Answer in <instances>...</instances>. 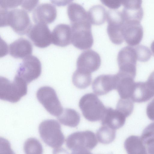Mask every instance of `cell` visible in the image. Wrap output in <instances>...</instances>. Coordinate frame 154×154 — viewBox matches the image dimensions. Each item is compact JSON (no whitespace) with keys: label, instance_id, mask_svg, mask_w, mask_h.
I'll return each mask as SVG.
<instances>
[{"label":"cell","instance_id":"12","mask_svg":"<svg viewBox=\"0 0 154 154\" xmlns=\"http://www.w3.org/2000/svg\"><path fill=\"white\" fill-rule=\"evenodd\" d=\"M101 63L99 54L90 49L84 51L79 55L77 60L76 66L77 69L91 73L99 69Z\"/></svg>","mask_w":154,"mask_h":154},{"label":"cell","instance_id":"17","mask_svg":"<svg viewBox=\"0 0 154 154\" xmlns=\"http://www.w3.org/2000/svg\"><path fill=\"white\" fill-rule=\"evenodd\" d=\"M8 49L10 55L12 57L24 59L31 55L32 47L29 41L24 38H20L11 43Z\"/></svg>","mask_w":154,"mask_h":154},{"label":"cell","instance_id":"23","mask_svg":"<svg viewBox=\"0 0 154 154\" xmlns=\"http://www.w3.org/2000/svg\"><path fill=\"white\" fill-rule=\"evenodd\" d=\"M72 81L76 88L80 89L86 88L91 82V73L77 69L73 74Z\"/></svg>","mask_w":154,"mask_h":154},{"label":"cell","instance_id":"15","mask_svg":"<svg viewBox=\"0 0 154 154\" xmlns=\"http://www.w3.org/2000/svg\"><path fill=\"white\" fill-rule=\"evenodd\" d=\"M116 79L115 75L103 74L97 77L92 83L94 93L98 95L106 94L116 89Z\"/></svg>","mask_w":154,"mask_h":154},{"label":"cell","instance_id":"3","mask_svg":"<svg viewBox=\"0 0 154 154\" xmlns=\"http://www.w3.org/2000/svg\"><path fill=\"white\" fill-rule=\"evenodd\" d=\"M68 148L73 154H90L98 143L95 134L90 131H78L69 135L66 140Z\"/></svg>","mask_w":154,"mask_h":154},{"label":"cell","instance_id":"8","mask_svg":"<svg viewBox=\"0 0 154 154\" xmlns=\"http://www.w3.org/2000/svg\"><path fill=\"white\" fill-rule=\"evenodd\" d=\"M137 60L135 48L129 46L123 48L119 51L117 56L119 71L134 78L136 73Z\"/></svg>","mask_w":154,"mask_h":154},{"label":"cell","instance_id":"4","mask_svg":"<svg viewBox=\"0 0 154 154\" xmlns=\"http://www.w3.org/2000/svg\"><path fill=\"white\" fill-rule=\"evenodd\" d=\"M27 83L17 75L12 82L4 77L0 78V98L11 103L18 102L27 93Z\"/></svg>","mask_w":154,"mask_h":154},{"label":"cell","instance_id":"2","mask_svg":"<svg viewBox=\"0 0 154 154\" xmlns=\"http://www.w3.org/2000/svg\"><path fill=\"white\" fill-rule=\"evenodd\" d=\"M40 137L44 143L53 149V153L61 151L65 137L58 122L48 119L42 122L38 127Z\"/></svg>","mask_w":154,"mask_h":154},{"label":"cell","instance_id":"21","mask_svg":"<svg viewBox=\"0 0 154 154\" xmlns=\"http://www.w3.org/2000/svg\"><path fill=\"white\" fill-rule=\"evenodd\" d=\"M87 13L89 20L93 25H102L107 20V12L104 7L100 5L93 6Z\"/></svg>","mask_w":154,"mask_h":154},{"label":"cell","instance_id":"7","mask_svg":"<svg viewBox=\"0 0 154 154\" xmlns=\"http://www.w3.org/2000/svg\"><path fill=\"white\" fill-rule=\"evenodd\" d=\"M39 102L45 109L51 115L58 117L63 109L54 89L51 87L45 86L40 88L36 93Z\"/></svg>","mask_w":154,"mask_h":154},{"label":"cell","instance_id":"19","mask_svg":"<svg viewBox=\"0 0 154 154\" xmlns=\"http://www.w3.org/2000/svg\"><path fill=\"white\" fill-rule=\"evenodd\" d=\"M116 89L122 98L126 97L134 91L135 82L132 76L119 72L116 74Z\"/></svg>","mask_w":154,"mask_h":154},{"label":"cell","instance_id":"22","mask_svg":"<svg viewBox=\"0 0 154 154\" xmlns=\"http://www.w3.org/2000/svg\"><path fill=\"white\" fill-rule=\"evenodd\" d=\"M57 118L61 124L71 127H77L80 120L79 114L75 110L69 108L64 109L62 113Z\"/></svg>","mask_w":154,"mask_h":154},{"label":"cell","instance_id":"26","mask_svg":"<svg viewBox=\"0 0 154 154\" xmlns=\"http://www.w3.org/2000/svg\"><path fill=\"white\" fill-rule=\"evenodd\" d=\"M137 60L141 62H146L151 57V52L147 47L143 45H139L135 48Z\"/></svg>","mask_w":154,"mask_h":154},{"label":"cell","instance_id":"27","mask_svg":"<svg viewBox=\"0 0 154 154\" xmlns=\"http://www.w3.org/2000/svg\"><path fill=\"white\" fill-rule=\"evenodd\" d=\"M23 0H0V8L9 9H14L21 5Z\"/></svg>","mask_w":154,"mask_h":154},{"label":"cell","instance_id":"13","mask_svg":"<svg viewBox=\"0 0 154 154\" xmlns=\"http://www.w3.org/2000/svg\"><path fill=\"white\" fill-rule=\"evenodd\" d=\"M27 34L34 45L38 47L45 48L52 43L51 33L46 24L36 23L32 26Z\"/></svg>","mask_w":154,"mask_h":154},{"label":"cell","instance_id":"10","mask_svg":"<svg viewBox=\"0 0 154 154\" xmlns=\"http://www.w3.org/2000/svg\"><path fill=\"white\" fill-rule=\"evenodd\" d=\"M122 16V29L124 40L131 46L139 44L143 35V30L140 22L128 20Z\"/></svg>","mask_w":154,"mask_h":154},{"label":"cell","instance_id":"30","mask_svg":"<svg viewBox=\"0 0 154 154\" xmlns=\"http://www.w3.org/2000/svg\"><path fill=\"white\" fill-rule=\"evenodd\" d=\"M51 2L57 6H64L69 4L74 0H50Z\"/></svg>","mask_w":154,"mask_h":154},{"label":"cell","instance_id":"25","mask_svg":"<svg viewBox=\"0 0 154 154\" xmlns=\"http://www.w3.org/2000/svg\"><path fill=\"white\" fill-rule=\"evenodd\" d=\"M23 149L26 154H42L43 152L41 144L33 138H29L25 142Z\"/></svg>","mask_w":154,"mask_h":154},{"label":"cell","instance_id":"1","mask_svg":"<svg viewBox=\"0 0 154 154\" xmlns=\"http://www.w3.org/2000/svg\"><path fill=\"white\" fill-rule=\"evenodd\" d=\"M10 26L20 35L27 34L32 26L29 16L24 9H0V26Z\"/></svg>","mask_w":154,"mask_h":154},{"label":"cell","instance_id":"14","mask_svg":"<svg viewBox=\"0 0 154 154\" xmlns=\"http://www.w3.org/2000/svg\"><path fill=\"white\" fill-rule=\"evenodd\" d=\"M57 14V9L53 5L47 3H42L34 10L32 18L35 23L49 24L54 21Z\"/></svg>","mask_w":154,"mask_h":154},{"label":"cell","instance_id":"20","mask_svg":"<svg viewBox=\"0 0 154 154\" xmlns=\"http://www.w3.org/2000/svg\"><path fill=\"white\" fill-rule=\"evenodd\" d=\"M67 14L71 23L89 20L87 12L77 3H72L68 5Z\"/></svg>","mask_w":154,"mask_h":154},{"label":"cell","instance_id":"9","mask_svg":"<svg viewBox=\"0 0 154 154\" xmlns=\"http://www.w3.org/2000/svg\"><path fill=\"white\" fill-rule=\"evenodd\" d=\"M41 62L36 57L30 55L23 59L17 72L18 75L27 84L37 79L41 73Z\"/></svg>","mask_w":154,"mask_h":154},{"label":"cell","instance_id":"28","mask_svg":"<svg viewBox=\"0 0 154 154\" xmlns=\"http://www.w3.org/2000/svg\"><path fill=\"white\" fill-rule=\"evenodd\" d=\"M38 2L39 0H23L21 6L23 9L30 12L37 6Z\"/></svg>","mask_w":154,"mask_h":154},{"label":"cell","instance_id":"11","mask_svg":"<svg viewBox=\"0 0 154 154\" xmlns=\"http://www.w3.org/2000/svg\"><path fill=\"white\" fill-rule=\"evenodd\" d=\"M107 32L110 40L113 44L119 45L124 40L121 27L120 11L114 10L108 11Z\"/></svg>","mask_w":154,"mask_h":154},{"label":"cell","instance_id":"5","mask_svg":"<svg viewBox=\"0 0 154 154\" xmlns=\"http://www.w3.org/2000/svg\"><path fill=\"white\" fill-rule=\"evenodd\" d=\"M79 105L84 117L91 122L101 120L106 108L97 96L92 93L84 95Z\"/></svg>","mask_w":154,"mask_h":154},{"label":"cell","instance_id":"29","mask_svg":"<svg viewBox=\"0 0 154 154\" xmlns=\"http://www.w3.org/2000/svg\"><path fill=\"white\" fill-rule=\"evenodd\" d=\"M102 3L112 9H118L122 5V0H100Z\"/></svg>","mask_w":154,"mask_h":154},{"label":"cell","instance_id":"18","mask_svg":"<svg viewBox=\"0 0 154 154\" xmlns=\"http://www.w3.org/2000/svg\"><path fill=\"white\" fill-rule=\"evenodd\" d=\"M125 115L117 109L106 108L101 119L102 125H105L116 130L122 127L125 121Z\"/></svg>","mask_w":154,"mask_h":154},{"label":"cell","instance_id":"16","mask_svg":"<svg viewBox=\"0 0 154 154\" xmlns=\"http://www.w3.org/2000/svg\"><path fill=\"white\" fill-rule=\"evenodd\" d=\"M51 35L53 44L59 47H66L71 43V26L65 24H59L54 28Z\"/></svg>","mask_w":154,"mask_h":154},{"label":"cell","instance_id":"24","mask_svg":"<svg viewBox=\"0 0 154 154\" xmlns=\"http://www.w3.org/2000/svg\"><path fill=\"white\" fill-rule=\"evenodd\" d=\"M97 140L103 144H108L112 142L116 137V130L105 125H102L96 133Z\"/></svg>","mask_w":154,"mask_h":154},{"label":"cell","instance_id":"31","mask_svg":"<svg viewBox=\"0 0 154 154\" xmlns=\"http://www.w3.org/2000/svg\"><path fill=\"white\" fill-rule=\"evenodd\" d=\"M151 48L152 52L154 55V41L152 42L151 45Z\"/></svg>","mask_w":154,"mask_h":154},{"label":"cell","instance_id":"6","mask_svg":"<svg viewBox=\"0 0 154 154\" xmlns=\"http://www.w3.org/2000/svg\"><path fill=\"white\" fill-rule=\"evenodd\" d=\"M71 43L81 50L89 49L93 45L94 39L91 23L89 20L71 23Z\"/></svg>","mask_w":154,"mask_h":154}]
</instances>
